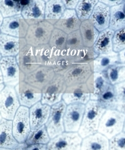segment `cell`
Instances as JSON below:
<instances>
[{"instance_id":"cell-46","label":"cell","mask_w":125,"mask_h":150,"mask_svg":"<svg viewBox=\"0 0 125 150\" xmlns=\"http://www.w3.org/2000/svg\"><path fill=\"white\" fill-rule=\"evenodd\" d=\"M119 57L120 62L125 64V49H124L121 52H119Z\"/></svg>"},{"instance_id":"cell-17","label":"cell","mask_w":125,"mask_h":150,"mask_svg":"<svg viewBox=\"0 0 125 150\" xmlns=\"http://www.w3.org/2000/svg\"><path fill=\"white\" fill-rule=\"evenodd\" d=\"M55 74L56 73L52 67L40 66L36 71L26 75L24 82L42 90L52 81Z\"/></svg>"},{"instance_id":"cell-38","label":"cell","mask_w":125,"mask_h":150,"mask_svg":"<svg viewBox=\"0 0 125 150\" xmlns=\"http://www.w3.org/2000/svg\"><path fill=\"white\" fill-rule=\"evenodd\" d=\"M73 54L76 64L91 63L99 55L94 51L93 47H84L76 52H69Z\"/></svg>"},{"instance_id":"cell-41","label":"cell","mask_w":125,"mask_h":150,"mask_svg":"<svg viewBox=\"0 0 125 150\" xmlns=\"http://www.w3.org/2000/svg\"><path fill=\"white\" fill-rule=\"evenodd\" d=\"M109 150H125V133L121 132L109 140Z\"/></svg>"},{"instance_id":"cell-32","label":"cell","mask_w":125,"mask_h":150,"mask_svg":"<svg viewBox=\"0 0 125 150\" xmlns=\"http://www.w3.org/2000/svg\"><path fill=\"white\" fill-rule=\"evenodd\" d=\"M76 64L74 57L73 54L64 51L58 56L56 62H55L53 69L56 74L63 75L69 69L71 68L73 65Z\"/></svg>"},{"instance_id":"cell-1","label":"cell","mask_w":125,"mask_h":150,"mask_svg":"<svg viewBox=\"0 0 125 150\" xmlns=\"http://www.w3.org/2000/svg\"><path fill=\"white\" fill-rule=\"evenodd\" d=\"M105 110L98 101L89 100L86 105V108L81 127L78 133L82 138L96 134L98 132L99 123Z\"/></svg>"},{"instance_id":"cell-33","label":"cell","mask_w":125,"mask_h":150,"mask_svg":"<svg viewBox=\"0 0 125 150\" xmlns=\"http://www.w3.org/2000/svg\"><path fill=\"white\" fill-rule=\"evenodd\" d=\"M98 101L106 110H117L118 101L114 86L110 85L109 87L101 95Z\"/></svg>"},{"instance_id":"cell-27","label":"cell","mask_w":125,"mask_h":150,"mask_svg":"<svg viewBox=\"0 0 125 150\" xmlns=\"http://www.w3.org/2000/svg\"><path fill=\"white\" fill-rule=\"evenodd\" d=\"M34 52L40 66L53 67L58 56L48 44L35 47Z\"/></svg>"},{"instance_id":"cell-30","label":"cell","mask_w":125,"mask_h":150,"mask_svg":"<svg viewBox=\"0 0 125 150\" xmlns=\"http://www.w3.org/2000/svg\"><path fill=\"white\" fill-rule=\"evenodd\" d=\"M109 28L114 32L125 28V2L111 8Z\"/></svg>"},{"instance_id":"cell-6","label":"cell","mask_w":125,"mask_h":150,"mask_svg":"<svg viewBox=\"0 0 125 150\" xmlns=\"http://www.w3.org/2000/svg\"><path fill=\"white\" fill-rule=\"evenodd\" d=\"M19 101L15 88L6 86L0 92V115L1 118L13 120L19 108Z\"/></svg>"},{"instance_id":"cell-22","label":"cell","mask_w":125,"mask_h":150,"mask_svg":"<svg viewBox=\"0 0 125 150\" xmlns=\"http://www.w3.org/2000/svg\"><path fill=\"white\" fill-rule=\"evenodd\" d=\"M81 23L75 10L66 9L62 17L54 25V28L58 29L69 34L79 30Z\"/></svg>"},{"instance_id":"cell-15","label":"cell","mask_w":125,"mask_h":150,"mask_svg":"<svg viewBox=\"0 0 125 150\" xmlns=\"http://www.w3.org/2000/svg\"><path fill=\"white\" fill-rule=\"evenodd\" d=\"M25 38H18L1 33L0 54L1 57L17 56L20 51L27 46Z\"/></svg>"},{"instance_id":"cell-21","label":"cell","mask_w":125,"mask_h":150,"mask_svg":"<svg viewBox=\"0 0 125 150\" xmlns=\"http://www.w3.org/2000/svg\"><path fill=\"white\" fill-rule=\"evenodd\" d=\"M51 107L39 102L29 109V119L31 131L42 127L46 124Z\"/></svg>"},{"instance_id":"cell-13","label":"cell","mask_w":125,"mask_h":150,"mask_svg":"<svg viewBox=\"0 0 125 150\" xmlns=\"http://www.w3.org/2000/svg\"><path fill=\"white\" fill-rule=\"evenodd\" d=\"M20 104L23 107L31 108L42 98V91L26 82H21L15 87Z\"/></svg>"},{"instance_id":"cell-34","label":"cell","mask_w":125,"mask_h":150,"mask_svg":"<svg viewBox=\"0 0 125 150\" xmlns=\"http://www.w3.org/2000/svg\"><path fill=\"white\" fill-rule=\"evenodd\" d=\"M23 6L20 2L16 1H0V13L4 18H10L21 14Z\"/></svg>"},{"instance_id":"cell-11","label":"cell","mask_w":125,"mask_h":150,"mask_svg":"<svg viewBox=\"0 0 125 150\" xmlns=\"http://www.w3.org/2000/svg\"><path fill=\"white\" fill-rule=\"evenodd\" d=\"M93 71L89 63H79L74 65L64 73L63 76L68 87L86 83L92 76Z\"/></svg>"},{"instance_id":"cell-28","label":"cell","mask_w":125,"mask_h":150,"mask_svg":"<svg viewBox=\"0 0 125 150\" xmlns=\"http://www.w3.org/2000/svg\"><path fill=\"white\" fill-rule=\"evenodd\" d=\"M81 149L109 150V142L102 134L96 133L83 139Z\"/></svg>"},{"instance_id":"cell-42","label":"cell","mask_w":125,"mask_h":150,"mask_svg":"<svg viewBox=\"0 0 125 150\" xmlns=\"http://www.w3.org/2000/svg\"><path fill=\"white\" fill-rule=\"evenodd\" d=\"M114 88L118 103L125 102V81L114 86Z\"/></svg>"},{"instance_id":"cell-20","label":"cell","mask_w":125,"mask_h":150,"mask_svg":"<svg viewBox=\"0 0 125 150\" xmlns=\"http://www.w3.org/2000/svg\"><path fill=\"white\" fill-rule=\"evenodd\" d=\"M111 8L100 1L95 6L89 21L96 28L99 32L108 29L110 22Z\"/></svg>"},{"instance_id":"cell-45","label":"cell","mask_w":125,"mask_h":150,"mask_svg":"<svg viewBox=\"0 0 125 150\" xmlns=\"http://www.w3.org/2000/svg\"><path fill=\"white\" fill-rule=\"evenodd\" d=\"M26 150H47L46 144H33L28 146Z\"/></svg>"},{"instance_id":"cell-25","label":"cell","mask_w":125,"mask_h":150,"mask_svg":"<svg viewBox=\"0 0 125 150\" xmlns=\"http://www.w3.org/2000/svg\"><path fill=\"white\" fill-rule=\"evenodd\" d=\"M63 1L49 0L46 1L44 20L53 25L56 24L66 11Z\"/></svg>"},{"instance_id":"cell-49","label":"cell","mask_w":125,"mask_h":150,"mask_svg":"<svg viewBox=\"0 0 125 150\" xmlns=\"http://www.w3.org/2000/svg\"><path fill=\"white\" fill-rule=\"evenodd\" d=\"M0 150H12V149H6V148H1V149H0Z\"/></svg>"},{"instance_id":"cell-29","label":"cell","mask_w":125,"mask_h":150,"mask_svg":"<svg viewBox=\"0 0 125 150\" xmlns=\"http://www.w3.org/2000/svg\"><path fill=\"white\" fill-rule=\"evenodd\" d=\"M84 47H93L99 35V32L89 20L81 23L79 28Z\"/></svg>"},{"instance_id":"cell-36","label":"cell","mask_w":125,"mask_h":150,"mask_svg":"<svg viewBox=\"0 0 125 150\" xmlns=\"http://www.w3.org/2000/svg\"><path fill=\"white\" fill-rule=\"evenodd\" d=\"M50 141L46 125L34 131H31L26 141L28 146L33 144H46Z\"/></svg>"},{"instance_id":"cell-35","label":"cell","mask_w":125,"mask_h":150,"mask_svg":"<svg viewBox=\"0 0 125 150\" xmlns=\"http://www.w3.org/2000/svg\"><path fill=\"white\" fill-rule=\"evenodd\" d=\"M98 1L96 0H81L79 1L75 11L80 21L83 22L89 20Z\"/></svg>"},{"instance_id":"cell-9","label":"cell","mask_w":125,"mask_h":150,"mask_svg":"<svg viewBox=\"0 0 125 150\" xmlns=\"http://www.w3.org/2000/svg\"><path fill=\"white\" fill-rule=\"evenodd\" d=\"M82 142L77 132H64L49 141L47 150H80Z\"/></svg>"},{"instance_id":"cell-24","label":"cell","mask_w":125,"mask_h":150,"mask_svg":"<svg viewBox=\"0 0 125 150\" xmlns=\"http://www.w3.org/2000/svg\"><path fill=\"white\" fill-rule=\"evenodd\" d=\"M114 31L107 29L100 32L96 42L93 46L94 51L98 55L109 54L113 52V37Z\"/></svg>"},{"instance_id":"cell-43","label":"cell","mask_w":125,"mask_h":150,"mask_svg":"<svg viewBox=\"0 0 125 150\" xmlns=\"http://www.w3.org/2000/svg\"><path fill=\"white\" fill-rule=\"evenodd\" d=\"M79 1L78 0H63V2L67 9H76Z\"/></svg>"},{"instance_id":"cell-26","label":"cell","mask_w":125,"mask_h":150,"mask_svg":"<svg viewBox=\"0 0 125 150\" xmlns=\"http://www.w3.org/2000/svg\"><path fill=\"white\" fill-rule=\"evenodd\" d=\"M120 62L119 53L113 52L109 54H101L90 63L92 71L94 72H103L113 65Z\"/></svg>"},{"instance_id":"cell-31","label":"cell","mask_w":125,"mask_h":150,"mask_svg":"<svg viewBox=\"0 0 125 150\" xmlns=\"http://www.w3.org/2000/svg\"><path fill=\"white\" fill-rule=\"evenodd\" d=\"M67 38V34L58 29H54L48 44L58 56L66 51Z\"/></svg>"},{"instance_id":"cell-39","label":"cell","mask_w":125,"mask_h":150,"mask_svg":"<svg viewBox=\"0 0 125 150\" xmlns=\"http://www.w3.org/2000/svg\"><path fill=\"white\" fill-rule=\"evenodd\" d=\"M84 47L82 36L79 30L68 34L66 49L68 52H76Z\"/></svg>"},{"instance_id":"cell-18","label":"cell","mask_w":125,"mask_h":150,"mask_svg":"<svg viewBox=\"0 0 125 150\" xmlns=\"http://www.w3.org/2000/svg\"><path fill=\"white\" fill-rule=\"evenodd\" d=\"M34 51V47L27 45L20 51L16 56L20 69L26 75L34 72L40 67L35 56Z\"/></svg>"},{"instance_id":"cell-48","label":"cell","mask_w":125,"mask_h":150,"mask_svg":"<svg viewBox=\"0 0 125 150\" xmlns=\"http://www.w3.org/2000/svg\"><path fill=\"white\" fill-rule=\"evenodd\" d=\"M28 145L26 143H19V146L13 150H26Z\"/></svg>"},{"instance_id":"cell-4","label":"cell","mask_w":125,"mask_h":150,"mask_svg":"<svg viewBox=\"0 0 125 150\" xmlns=\"http://www.w3.org/2000/svg\"><path fill=\"white\" fill-rule=\"evenodd\" d=\"M68 86L62 75L56 74L52 81L42 90L41 103L52 107L62 101Z\"/></svg>"},{"instance_id":"cell-8","label":"cell","mask_w":125,"mask_h":150,"mask_svg":"<svg viewBox=\"0 0 125 150\" xmlns=\"http://www.w3.org/2000/svg\"><path fill=\"white\" fill-rule=\"evenodd\" d=\"M31 131L29 110L21 106L13 120V135L19 143H26Z\"/></svg>"},{"instance_id":"cell-44","label":"cell","mask_w":125,"mask_h":150,"mask_svg":"<svg viewBox=\"0 0 125 150\" xmlns=\"http://www.w3.org/2000/svg\"><path fill=\"white\" fill-rule=\"evenodd\" d=\"M100 1L104 3V4L107 5L109 8L118 6V5H119L125 2V1H121V0H119V1H118V0H113V1H112V0H103V1Z\"/></svg>"},{"instance_id":"cell-7","label":"cell","mask_w":125,"mask_h":150,"mask_svg":"<svg viewBox=\"0 0 125 150\" xmlns=\"http://www.w3.org/2000/svg\"><path fill=\"white\" fill-rule=\"evenodd\" d=\"M66 107V104L63 100L51 107L48 120L45 125L51 139L63 133L65 131L64 115Z\"/></svg>"},{"instance_id":"cell-14","label":"cell","mask_w":125,"mask_h":150,"mask_svg":"<svg viewBox=\"0 0 125 150\" xmlns=\"http://www.w3.org/2000/svg\"><path fill=\"white\" fill-rule=\"evenodd\" d=\"M46 1L33 0L25 4L21 15L29 26L44 21Z\"/></svg>"},{"instance_id":"cell-37","label":"cell","mask_w":125,"mask_h":150,"mask_svg":"<svg viewBox=\"0 0 125 150\" xmlns=\"http://www.w3.org/2000/svg\"><path fill=\"white\" fill-rule=\"evenodd\" d=\"M106 74L110 83L113 86L125 81V64L117 63L110 67L107 71Z\"/></svg>"},{"instance_id":"cell-19","label":"cell","mask_w":125,"mask_h":150,"mask_svg":"<svg viewBox=\"0 0 125 150\" xmlns=\"http://www.w3.org/2000/svg\"><path fill=\"white\" fill-rule=\"evenodd\" d=\"M86 84L91 92V100L94 101H98L101 95L111 85L106 71L93 73L88 79Z\"/></svg>"},{"instance_id":"cell-12","label":"cell","mask_w":125,"mask_h":150,"mask_svg":"<svg viewBox=\"0 0 125 150\" xmlns=\"http://www.w3.org/2000/svg\"><path fill=\"white\" fill-rule=\"evenodd\" d=\"M29 25L21 14L4 19L0 27L1 33L18 38H26Z\"/></svg>"},{"instance_id":"cell-40","label":"cell","mask_w":125,"mask_h":150,"mask_svg":"<svg viewBox=\"0 0 125 150\" xmlns=\"http://www.w3.org/2000/svg\"><path fill=\"white\" fill-rule=\"evenodd\" d=\"M113 42L114 52L119 53L125 49V28L114 33Z\"/></svg>"},{"instance_id":"cell-50","label":"cell","mask_w":125,"mask_h":150,"mask_svg":"<svg viewBox=\"0 0 125 150\" xmlns=\"http://www.w3.org/2000/svg\"><path fill=\"white\" fill-rule=\"evenodd\" d=\"M123 132L125 133V122H124V128H123Z\"/></svg>"},{"instance_id":"cell-16","label":"cell","mask_w":125,"mask_h":150,"mask_svg":"<svg viewBox=\"0 0 125 150\" xmlns=\"http://www.w3.org/2000/svg\"><path fill=\"white\" fill-rule=\"evenodd\" d=\"M91 99V92L86 83L68 87L63 96V100L69 105L74 103L86 105Z\"/></svg>"},{"instance_id":"cell-5","label":"cell","mask_w":125,"mask_h":150,"mask_svg":"<svg viewBox=\"0 0 125 150\" xmlns=\"http://www.w3.org/2000/svg\"><path fill=\"white\" fill-rule=\"evenodd\" d=\"M54 29V25L45 20L29 26L25 38L28 45L35 48L41 45L49 44Z\"/></svg>"},{"instance_id":"cell-3","label":"cell","mask_w":125,"mask_h":150,"mask_svg":"<svg viewBox=\"0 0 125 150\" xmlns=\"http://www.w3.org/2000/svg\"><path fill=\"white\" fill-rule=\"evenodd\" d=\"M0 68L6 86L16 87L20 82L25 81L26 74L20 69L16 57H1Z\"/></svg>"},{"instance_id":"cell-10","label":"cell","mask_w":125,"mask_h":150,"mask_svg":"<svg viewBox=\"0 0 125 150\" xmlns=\"http://www.w3.org/2000/svg\"><path fill=\"white\" fill-rule=\"evenodd\" d=\"M86 105L71 104L67 106L64 115V125L66 132L76 133L81 127Z\"/></svg>"},{"instance_id":"cell-23","label":"cell","mask_w":125,"mask_h":150,"mask_svg":"<svg viewBox=\"0 0 125 150\" xmlns=\"http://www.w3.org/2000/svg\"><path fill=\"white\" fill-rule=\"evenodd\" d=\"M19 143L15 139L13 132V122L0 119V146L2 148L14 149Z\"/></svg>"},{"instance_id":"cell-2","label":"cell","mask_w":125,"mask_h":150,"mask_svg":"<svg viewBox=\"0 0 125 150\" xmlns=\"http://www.w3.org/2000/svg\"><path fill=\"white\" fill-rule=\"evenodd\" d=\"M125 113L117 110H106L99 123L98 133L111 139L123 130Z\"/></svg>"},{"instance_id":"cell-47","label":"cell","mask_w":125,"mask_h":150,"mask_svg":"<svg viewBox=\"0 0 125 150\" xmlns=\"http://www.w3.org/2000/svg\"><path fill=\"white\" fill-rule=\"evenodd\" d=\"M117 110L125 113V102L118 103Z\"/></svg>"}]
</instances>
